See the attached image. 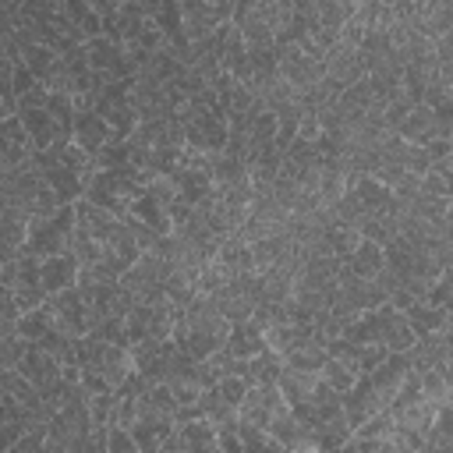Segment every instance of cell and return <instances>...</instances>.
<instances>
[{
  "mask_svg": "<svg viewBox=\"0 0 453 453\" xmlns=\"http://www.w3.org/2000/svg\"><path fill=\"white\" fill-rule=\"evenodd\" d=\"M407 372H411L407 350H389L372 372L357 375L354 386L343 393V418L350 421V428H357L361 421L389 411V403L396 400L400 382H403Z\"/></svg>",
  "mask_w": 453,
  "mask_h": 453,
  "instance_id": "1",
  "label": "cell"
},
{
  "mask_svg": "<svg viewBox=\"0 0 453 453\" xmlns=\"http://www.w3.org/2000/svg\"><path fill=\"white\" fill-rule=\"evenodd\" d=\"M74 361H78L81 372L99 375V379H103L106 386H113V389H117V386L131 375V368H134L127 347L110 343V340H99V336H92V333H85V336L74 340Z\"/></svg>",
  "mask_w": 453,
  "mask_h": 453,
  "instance_id": "2",
  "label": "cell"
},
{
  "mask_svg": "<svg viewBox=\"0 0 453 453\" xmlns=\"http://www.w3.org/2000/svg\"><path fill=\"white\" fill-rule=\"evenodd\" d=\"M138 195H142V180H138V173L131 166L127 170H99L96 166L88 173V180H85V195L81 198H88L99 209H110V212L124 216Z\"/></svg>",
  "mask_w": 453,
  "mask_h": 453,
  "instance_id": "3",
  "label": "cell"
},
{
  "mask_svg": "<svg viewBox=\"0 0 453 453\" xmlns=\"http://www.w3.org/2000/svg\"><path fill=\"white\" fill-rule=\"evenodd\" d=\"M71 226H74V202H64L57 212L28 223V237H25L21 251H28L35 258H50L57 251H67L71 248Z\"/></svg>",
  "mask_w": 453,
  "mask_h": 453,
  "instance_id": "4",
  "label": "cell"
},
{
  "mask_svg": "<svg viewBox=\"0 0 453 453\" xmlns=\"http://www.w3.org/2000/svg\"><path fill=\"white\" fill-rule=\"evenodd\" d=\"M276 71L283 81H290L297 92L315 85L326 74V64L311 53H304L297 42H276Z\"/></svg>",
  "mask_w": 453,
  "mask_h": 453,
  "instance_id": "5",
  "label": "cell"
},
{
  "mask_svg": "<svg viewBox=\"0 0 453 453\" xmlns=\"http://www.w3.org/2000/svg\"><path fill=\"white\" fill-rule=\"evenodd\" d=\"M46 308H50L53 322H57L67 336H74V340L92 329L88 308H85V297H81L78 283H74V287H64V290H57V294H50V297H46Z\"/></svg>",
  "mask_w": 453,
  "mask_h": 453,
  "instance_id": "6",
  "label": "cell"
},
{
  "mask_svg": "<svg viewBox=\"0 0 453 453\" xmlns=\"http://www.w3.org/2000/svg\"><path fill=\"white\" fill-rule=\"evenodd\" d=\"M326 354L336 357L343 368H350L354 379H357V375L372 372L389 350H386L382 343H357V340H350V336H329V340H326Z\"/></svg>",
  "mask_w": 453,
  "mask_h": 453,
  "instance_id": "7",
  "label": "cell"
},
{
  "mask_svg": "<svg viewBox=\"0 0 453 453\" xmlns=\"http://www.w3.org/2000/svg\"><path fill=\"white\" fill-rule=\"evenodd\" d=\"M85 57H88V67L106 74V78H131V60L124 53V46L110 35H92L85 39Z\"/></svg>",
  "mask_w": 453,
  "mask_h": 453,
  "instance_id": "8",
  "label": "cell"
},
{
  "mask_svg": "<svg viewBox=\"0 0 453 453\" xmlns=\"http://www.w3.org/2000/svg\"><path fill=\"white\" fill-rule=\"evenodd\" d=\"M14 113H18V120H21V127H25V134H28V142H32V149H35V152H46V149H53V145L71 142V134L57 124V117H53L46 106L14 110Z\"/></svg>",
  "mask_w": 453,
  "mask_h": 453,
  "instance_id": "9",
  "label": "cell"
},
{
  "mask_svg": "<svg viewBox=\"0 0 453 453\" xmlns=\"http://www.w3.org/2000/svg\"><path fill=\"white\" fill-rule=\"evenodd\" d=\"M177 7H180V32H184L188 42L209 35L212 28H219V25L226 21V14L216 11V7L205 4V0H177Z\"/></svg>",
  "mask_w": 453,
  "mask_h": 453,
  "instance_id": "10",
  "label": "cell"
},
{
  "mask_svg": "<svg viewBox=\"0 0 453 453\" xmlns=\"http://www.w3.org/2000/svg\"><path fill=\"white\" fill-rule=\"evenodd\" d=\"M78 269H81V262L74 258L71 248L50 255V258H39V280H42L46 297L57 294V290H64V287H74L78 283Z\"/></svg>",
  "mask_w": 453,
  "mask_h": 453,
  "instance_id": "11",
  "label": "cell"
},
{
  "mask_svg": "<svg viewBox=\"0 0 453 453\" xmlns=\"http://www.w3.org/2000/svg\"><path fill=\"white\" fill-rule=\"evenodd\" d=\"M18 372H21L35 389H42V386H53V382L60 379V357H53L46 347H39V343L28 340V347H25L21 361H18Z\"/></svg>",
  "mask_w": 453,
  "mask_h": 453,
  "instance_id": "12",
  "label": "cell"
},
{
  "mask_svg": "<svg viewBox=\"0 0 453 453\" xmlns=\"http://www.w3.org/2000/svg\"><path fill=\"white\" fill-rule=\"evenodd\" d=\"M393 131H396L403 142H414V145H421V142H428V138H435V134L453 138V127H442V124L435 120V113H432L425 103L411 106V110H407V117H403Z\"/></svg>",
  "mask_w": 453,
  "mask_h": 453,
  "instance_id": "13",
  "label": "cell"
},
{
  "mask_svg": "<svg viewBox=\"0 0 453 453\" xmlns=\"http://www.w3.org/2000/svg\"><path fill=\"white\" fill-rule=\"evenodd\" d=\"M110 138H113L110 124L96 110H74V120H71V142L74 145H81L88 156H96Z\"/></svg>",
  "mask_w": 453,
  "mask_h": 453,
  "instance_id": "14",
  "label": "cell"
},
{
  "mask_svg": "<svg viewBox=\"0 0 453 453\" xmlns=\"http://www.w3.org/2000/svg\"><path fill=\"white\" fill-rule=\"evenodd\" d=\"M219 67L226 74H234L237 81H248V42L241 35V28L226 18L223 21V39H219Z\"/></svg>",
  "mask_w": 453,
  "mask_h": 453,
  "instance_id": "15",
  "label": "cell"
},
{
  "mask_svg": "<svg viewBox=\"0 0 453 453\" xmlns=\"http://www.w3.org/2000/svg\"><path fill=\"white\" fill-rule=\"evenodd\" d=\"M28 156H32V142H28V134H25L21 120H18V113L4 117V120H0V163H4L7 170H14V166H21Z\"/></svg>",
  "mask_w": 453,
  "mask_h": 453,
  "instance_id": "16",
  "label": "cell"
},
{
  "mask_svg": "<svg viewBox=\"0 0 453 453\" xmlns=\"http://www.w3.org/2000/svg\"><path fill=\"white\" fill-rule=\"evenodd\" d=\"M258 350H265V336L262 329L251 322V319H241V322H230V333L223 340V354L241 361V357H255Z\"/></svg>",
  "mask_w": 453,
  "mask_h": 453,
  "instance_id": "17",
  "label": "cell"
},
{
  "mask_svg": "<svg viewBox=\"0 0 453 453\" xmlns=\"http://www.w3.org/2000/svg\"><path fill=\"white\" fill-rule=\"evenodd\" d=\"M343 269L347 273H354V276H361V280H372V276H379L382 269H386V258H382V244H375V241H368V237H361L357 241V248L343 258Z\"/></svg>",
  "mask_w": 453,
  "mask_h": 453,
  "instance_id": "18",
  "label": "cell"
},
{
  "mask_svg": "<svg viewBox=\"0 0 453 453\" xmlns=\"http://www.w3.org/2000/svg\"><path fill=\"white\" fill-rule=\"evenodd\" d=\"M449 311H453V308H435V304H425V301H411V304L403 308V319H407V326L414 329V336H425V333L449 329Z\"/></svg>",
  "mask_w": 453,
  "mask_h": 453,
  "instance_id": "19",
  "label": "cell"
},
{
  "mask_svg": "<svg viewBox=\"0 0 453 453\" xmlns=\"http://www.w3.org/2000/svg\"><path fill=\"white\" fill-rule=\"evenodd\" d=\"M315 379H319V372H311V368H290V365H283V368H280V375H276V386H280V393H283L287 407L304 403V400L311 396Z\"/></svg>",
  "mask_w": 453,
  "mask_h": 453,
  "instance_id": "20",
  "label": "cell"
},
{
  "mask_svg": "<svg viewBox=\"0 0 453 453\" xmlns=\"http://www.w3.org/2000/svg\"><path fill=\"white\" fill-rule=\"evenodd\" d=\"M18 57L25 60V67L32 71V78H35L39 85H50V78L60 71V57H57V50L46 46V42H28V46L18 50Z\"/></svg>",
  "mask_w": 453,
  "mask_h": 453,
  "instance_id": "21",
  "label": "cell"
},
{
  "mask_svg": "<svg viewBox=\"0 0 453 453\" xmlns=\"http://www.w3.org/2000/svg\"><path fill=\"white\" fill-rule=\"evenodd\" d=\"M124 216H134V219H142L145 226H152V230H156V234H163V237L173 230V223H170V212H166V209H163L156 198H149L145 191H142V195L131 202V209H127Z\"/></svg>",
  "mask_w": 453,
  "mask_h": 453,
  "instance_id": "22",
  "label": "cell"
},
{
  "mask_svg": "<svg viewBox=\"0 0 453 453\" xmlns=\"http://www.w3.org/2000/svg\"><path fill=\"white\" fill-rule=\"evenodd\" d=\"M418 393H421L428 403H435V407L453 403V400H449V396H453V379H446V375L435 372V368H425V372H418Z\"/></svg>",
  "mask_w": 453,
  "mask_h": 453,
  "instance_id": "23",
  "label": "cell"
},
{
  "mask_svg": "<svg viewBox=\"0 0 453 453\" xmlns=\"http://www.w3.org/2000/svg\"><path fill=\"white\" fill-rule=\"evenodd\" d=\"M350 421L340 414V418H329V421H322V425H315L311 428V435H315V449H343L347 446V439H350Z\"/></svg>",
  "mask_w": 453,
  "mask_h": 453,
  "instance_id": "24",
  "label": "cell"
},
{
  "mask_svg": "<svg viewBox=\"0 0 453 453\" xmlns=\"http://www.w3.org/2000/svg\"><path fill=\"white\" fill-rule=\"evenodd\" d=\"M92 159L99 170H127L131 166V145H127V138H110Z\"/></svg>",
  "mask_w": 453,
  "mask_h": 453,
  "instance_id": "25",
  "label": "cell"
},
{
  "mask_svg": "<svg viewBox=\"0 0 453 453\" xmlns=\"http://www.w3.org/2000/svg\"><path fill=\"white\" fill-rule=\"evenodd\" d=\"M425 304H435V308H453V273L446 269L442 276H435L421 297Z\"/></svg>",
  "mask_w": 453,
  "mask_h": 453,
  "instance_id": "26",
  "label": "cell"
},
{
  "mask_svg": "<svg viewBox=\"0 0 453 453\" xmlns=\"http://www.w3.org/2000/svg\"><path fill=\"white\" fill-rule=\"evenodd\" d=\"M319 375H322L336 393H347V389L354 386V372H350V368H343V365H340L336 357H329V354H326V361H322Z\"/></svg>",
  "mask_w": 453,
  "mask_h": 453,
  "instance_id": "27",
  "label": "cell"
},
{
  "mask_svg": "<svg viewBox=\"0 0 453 453\" xmlns=\"http://www.w3.org/2000/svg\"><path fill=\"white\" fill-rule=\"evenodd\" d=\"M248 386H251V379H244V375H237V372H226L219 382H216V393L226 400V403H241V396L248 393Z\"/></svg>",
  "mask_w": 453,
  "mask_h": 453,
  "instance_id": "28",
  "label": "cell"
},
{
  "mask_svg": "<svg viewBox=\"0 0 453 453\" xmlns=\"http://www.w3.org/2000/svg\"><path fill=\"white\" fill-rule=\"evenodd\" d=\"M113 400H117L113 389H106V393H88V418H92V425H110Z\"/></svg>",
  "mask_w": 453,
  "mask_h": 453,
  "instance_id": "29",
  "label": "cell"
},
{
  "mask_svg": "<svg viewBox=\"0 0 453 453\" xmlns=\"http://www.w3.org/2000/svg\"><path fill=\"white\" fill-rule=\"evenodd\" d=\"M25 347H28V340H25V336H18V333L4 336V340H0V372H4V368H18V361H21Z\"/></svg>",
  "mask_w": 453,
  "mask_h": 453,
  "instance_id": "30",
  "label": "cell"
},
{
  "mask_svg": "<svg viewBox=\"0 0 453 453\" xmlns=\"http://www.w3.org/2000/svg\"><path fill=\"white\" fill-rule=\"evenodd\" d=\"M106 453H138L134 435L124 425H106Z\"/></svg>",
  "mask_w": 453,
  "mask_h": 453,
  "instance_id": "31",
  "label": "cell"
},
{
  "mask_svg": "<svg viewBox=\"0 0 453 453\" xmlns=\"http://www.w3.org/2000/svg\"><path fill=\"white\" fill-rule=\"evenodd\" d=\"M35 85H39V81L32 78V71L25 67V60H21V57H14V60H11V92H14V99H18V96H25V92H28V88H35Z\"/></svg>",
  "mask_w": 453,
  "mask_h": 453,
  "instance_id": "32",
  "label": "cell"
},
{
  "mask_svg": "<svg viewBox=\"0 0 453 453\" xmlns=\"http://www.w3.org/2000/svg\"><path fill=\"white\" fill-rule=\"evenodd\" d=\"M18 315H21V308H18V301H14V290L0 283V319L18 322Z\"/></svg>",
  "mask_w": 453,
  "mask_h": 453,
  "instance_id": "33",
  "label": "cell"
},
{
  "mask_svg": "<svg viewBox=\"0 0 453 453\" xmlns=\"http://www.w3.org/2000/svg\"><path fill=\"white\" fill-rule=\"evenodd\" d=\"M205 4H212V7H216V11H223V14H226V18H230V0H205Z\"/></svg>",
  "mask_w": 453,
  "mask_h": 453,
  "instance_id": "34",
  "label": "cell"
}]
</instances>
